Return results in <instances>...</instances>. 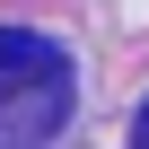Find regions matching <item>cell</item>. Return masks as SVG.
Listing matches in <instances>:
<instances>
[{
  "label": "cell",
  "instance_id": "obj_1",
  "mask_svg": "<svg viewBox=\"0 0 149 149\" xmlns=\"http://www.w3.org/2000/svg\"><path fill=\"white\" fill-rule=\"evenodd\" d=\"M70 97V61L44 44V35H26V26H0V123H18V97Z\"/></svg>",
  "mask_w": 149,
  "mask_h": 149
},
{
  "label": "cell",
  "instance_id": "obj_2",
  "mask_svg": "<svg viewBox=\"0 0 149 149\" xmlns=\"http://www.w3.org/2000/svg\"><path fill=\"white\" fill-rule=\"evenodd\" d=\"M132 149H149V105H140V123H132Z\"/></svg>",
  "mask_w": 149,
  "mask_h": 149
}]
</instances>
